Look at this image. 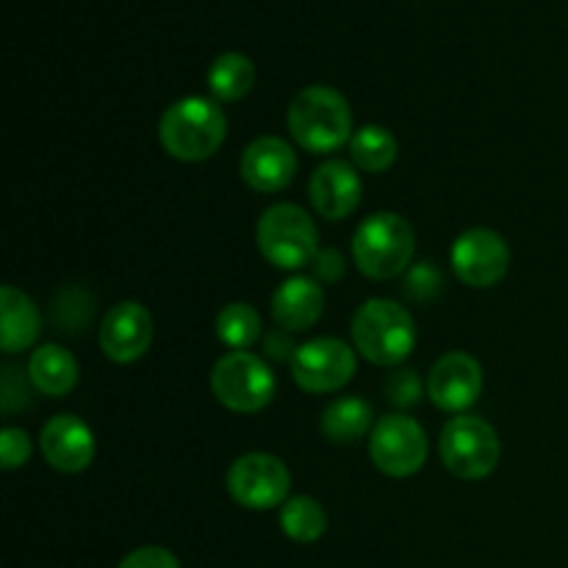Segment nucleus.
Instances as JSON below:
<instances>
[{
    "mask_svg": "<svg viewBox=\"0 0 568 568\" xmlns=\"http://www.w3.org/2000/svg\"><path fill=\"white\" fill-rule=\"evenodd\" d=\"M288 131L294 142L314 155L336 153L353 139V111L333 87H305L288 105Z\"/></svg>",
    "mask_w": 568,
    "mask_h": 568,
    "instance_id": "nucleus-1",
    "label": "nucleus"
},
{
    "mask_svg": "<svg viewBox=\"0 0 568 568\" xmlns=\"http://www.w3.org/2000/svg\"><path fill=\"white\" fill-rule=\"evenodd\" d=\"M227 136V116L216 100L183 98L161 114L159 139L178 161H205L222 148Z\"/></svg>",
    "mask_w": 568,
    "mask_h": 568,
    "instance_id": "nucleus-2",
    "label": "nucleus"
},
{
    "mask_svg": "<svg viewBox=\"0 0 568 568\" xmlns=\"http://www.w3.org/2000/svg\"><path fill=\"white\" fill-rule=\"evenodd\" d=\"M355 349L375 366H399L416 347V322L394 300H366L353 316Z\"/></svg>",
    "mask_w": 568,
    "mask_h": 568,
    "instance_id": "nucleus-3",
    "label": "nucleus"
},
{
    "mask_svg": "<svg viewBox=\"0 0 568 568\" xmlns=\"http://www.w3.org/2000/svg\"><path fill=\"white\" fill-rule=\"evenodd\" d=\"M416 253V236L408 220L392 211L366 216L353 233L355 266L372 281H392L410 266Z\"/></svg>",
    "mask_w": 568,
    "mask_h": 568,
    "instance_id": "nucleus-4",
    "label": "nucleus"
},
{
    "mask_svg": "<svg viewBox=\"0 0 568 568\" xmlns=\"http://www.w3.org/2000/svg\"><path fill=\"white\" fill-rule=\"evenodd\" d=\"M255 242L272 266L286 272L311 266L320 255V231L308 211L294 203L270 205L255 227Z\"/></svg>",
    "mask_w": 568,
    "mask_h": 568,
    "instance_id": "nucleus-5",
    "label": "nucleus"
},
{
    "mask_svg": "<svg viewBox=\"0 0 568 568\" xmlns=\"http://www.w3.org/2000/svg\"><path fill=\"white\" fill-rule=\"evenodd\" d=\"M211 392L233 414H258L272 403L277 381L272 366L253 353H227L211 369Z\"/></svg>",
    "mask_w": 568,
    "mask_h": 568,
    "instance_id": "nucleus-6",
    "label": "nucleus"
},
{
    "mask_svg": "<svg viewBox=\"0 0 568 568\" xmlns=\"http://www.w3.org/2000/svg\"><path fill=\"white\" fill-rule=\"evenodd\" d=\"M444 466L460 480H483L499 464V436L480 416H455L438 438Z\"/></svg>",
    "mask_w": 568,
    "mask_h": 568,
    "instance_id": "nucleus-7",
    "label": "nucleus"
},
{
    "mask_svg": "<svg viewBox=\"0 0 568 568\" xmlns=\"http://www.w3.org/2000/svg\"><path fill=\"white\" fill-rule=\"evenodd\" d=\"M227 494L247 510L281 508L292 491V471L270 453H247L227 469Z\"/></svg>",
    "mask_w": 568,
    "mask_h": 568,
    "instance_id": "nucleus-8",
    "label": "nucleus"
},
{
    "mask_svg": "<svg viewBox=\"0 0 568 568\" xmlns=\"http://www.w3.org/2000/svg\"><path fill=\"white\" fill-rule=\"evenodd\" d=\"M369 458L386 477H410L425 466L427 436L416 419L388 414L369 433Z\"/></svg>",
    "mask_w": 568,
    "mask_h": 568,
    "instance_id": "nucleus-9",
    "label": "nucleus"
},
{
    "mask_svg": "<svg viewBox=\"0 0 568 568\" xmlns=\"http://www.w3.org/2000/svg\"><path fill=\"white\" fill-rule=\"evenodd\" d=\"M358 361L347 342L333 336L311 338L300 344L292 358V377L303 392L333 394L353 381Z\"/></svg>",
    "mask_w": 568,
    "mask_h": 568,
    "instance_id": "nucleus-10",
    "label": "nucleus"
},
{
    "mask_svg": "<svg viewBox=\"0 0 568 568\" xmlns=\"http://www.w3.org/2000/svg\"><path fill=\"white\" fill-rule=\"evenodd\" d=\"M453 270L471 288H491L510 270V247L491 227H469L453 244Z\"/></svg>",
    "mask_w": 568,
    "mask_h": 568,
    "instance_id": "nucleus-11",
    "label": "nucleus"
},
{
    "mask_svg": "<svg viewBox=\"0 0 568 568\" xmlns=\"http://www.w3.org/2000/svg\"><path fill=\"white\" fill-rule=\"evenodd\" d=\"M483 394V366L475 355L455 353L442 355L427 375V397L433 405L449 414L471 408Z\"/></svg>",
    "mask_w": 568,
    "mask_h": 568,
    "instance_id": "nucleus-12",
    "label": "nucleus"
},
{
    "mask_svg": "<svg viewBox=\"0 0 568 568\" xmlns=\"http://www.w3.org/2000/svg\"><path fill=\"white\" fill-rule=\"evenodd\" d=\"M155 336V325L150 311L142 303L114 305L100 322V349L114 364H133L150 349Z\"/></svg>",
    "mask_w": 568,
    "mask_h": 568,
    "instance_id": "nucleus-13",
    "label": "nucleus"
},
{
    "mask_svg": "<svg viewBox=\"0 0 568 568\" xmlns=\"http://www.w3.org/2000/svg\"><path fill=\"white\" fill-rule=\"evenodd\" d=\"M300 170L297 153L281 136H258L247 144L239 161L244 183L261 194L283 192Z\"/></svg>",
    "mask_w": 568,
    "mask_h": 568,
    "instance_id": "nucleus-14",
    "label": "nucleus"
},
{
    "mask_svg": "<svg viewBox=\"0 0 568 568\" xmlns=\"http://www.w3.org/2000/svg\"><path fill=\"white\" fill-rule=\"evenodd\" d=\"M361 194H364V183H361L358 166H353L349 161H325L322 166H316L308 181L311 205L322 220H347L361 205Z\"/></svg>",
    "mask_w": 568,
    "mask_h": 568,
    "instance_id": "nucleus-15",
    "label": "nucleus"
},
{
    "mask_svg": "<svg viewBox=\"0 0 568 568\" xmlns=\"http://www.w3.org/2000/svg\"><path fill=\"white\" fill-rule=\"evenodd\" d=\"M39 447H42L44 460L55 471L78 475V471L89 469L94 460V433L78 416L59 414L42 427Z\"/></svg>",
    "mask_w": 568,
    "mask_h": 568,
    "instance_id": "nucleus-16",
    "label": "nucleus"
},
{
    "mask_svg": "<svg viewBox=\"0 0 568 568\" xmlns=\"http://www.w3.org/2000/svg\"><path fill=\"white\" fill-rule=\"evenodd\" d=\"M322 311H325V288L308 275L286 277L272 294V320L281 331H308L320 322Z\"/></svg>",
    "mask_w": 568,
    "mask_h": 568,
    "instance_id": "nucleus-17",
    "label": "nucleus"
},
{
    "mask_svg": "<svg viewBox=\"0 0 568 568\" xmlns=\"http://www.w3.org/2000/svg\"><path fill=\"white\" fill-rule=\"evenodd\" d=\"M0 316H3V327H0V347L6 355L22 353L31 347L42 331V316L33 300L17 286L0 288Z\"/></svg>",
    "mask_w": 568,
    "mask_h": 568,
    "instance_id": "nucleus-18",
    "label": "nucleus"
},
{
    "mask_svg": "<svg viewBox=\"0 0 568 568\" xmlns=\"http://www.w3.org/2000/svg\"><path fill=\"white\" fill-rule=\"evenodd\" d=\"M78 375V361L61 344H42L31 353L28 358V381L33 383L37 392H42L44 397H64L75 388Z\"/></svg>",
    "mask_w": 568,
    "mask_h": 568,
    "instance_id": "nucleus-19",
    "label": "nucleus"
},
{
    "mask_svg": "<svg viewBox=\"0 0 568 568\" xmlns=\"http://www.w3.org/2000/svg\"><path fill=\"white\" fill-rule=\"evenodd\" d=\"M375 410L361 397H342L322 414V433L333 444H355L375 430Z\"/></svg>",
    "mask_w": 568,
    "mask_h": 568,
    "instance_id": "nucleus-20",
    "label": "nucleus"
},
{
    "mask_svg": "<svg viewBox=\"0 0 568 568\" xmlns=\"http://www.w3.org/2000/svg\"><path fill=\"white\" fill-rule=\"evenodd\" d=\"M255 83V67L244 53H222L216 55L209 70V89L216 103H236L247 98Z\"/></svg>",
    "mask_w": 568,
    "mask_h": 568,
    "instance_id": "nucleus-21",
    "label": "nucleus"
},
{
    "mask_svg": "<svg viewBox=\"0 0 568 568\" xmlns=\"http://www.w3.org/2000/svg\"><path fill=\"white\" fill-rule=\"evenodd\" d=\"M399 142L388 128L364 125L349 139V159L364 172H386L397 161Z\"/></svg>",
    "mask_w": 568,
    "mask_h": 568,
    "instance_id": "nucleus-22",
    "label": "nucleus"
},
{
    "mask_svg": "<svg viewBox=\"0 0 568 568\" xmlns=\"http://www.w3.org/2000/svg\"><path fill=\"white\" fill-rule=\"evenodd\" d=\"M281 530L283 536L297 544L320 541L327 530V514L320 499L288 497L281 505Z\"/></svg>",
    "mask_w": 568,
    "mask_h": 568,
    "instance_id": "nucleus-23",
    "label": "nucleus"
},
{
    "mask_svg": "<svg viewBox=\"0 0 568 568\" xmlns=\"http://www.w3.org/2000/svg\"><path fill=\"white\" fill-rule=\"evenodd\" d=\"M261 316L250 303H231L216 314V338L231 347V353H244L261 338Z\"/></svg>",
    "mask_w": 568,
    "mask_h": 568,
    "instance_id": "nucleus-24",
    "label": "nucleus"
},
{
    "mask_svg": "<svg viewBox=\"0 0 568 568\" xmlns=\"http://www.w3.org/2000/svg\"><path fill=\"white\" fill-rule=\"evenodd\" d=\"M386 397L394 408H414L422 399V381L414 369L394 372L386 381Z\"/></svg>",
    "mask_w": 568,
    "mask_h": 568,
    "instance_id": "nucleus-25",
    "label": "nucleus"
},
{
    "mask_svg": "<svg viewBox=\"0 0 568 568\" xmlns=\"http://www.w3.org/2000/svg\"><path fill=\"white\" fill-rule=\"evenodd\" d=\"M31 458V438L20 427H3L0 433V460H3L6 471H14L28 464Z\"/></svg>",
    "mask_w": 568,
    "mask_h": 568,
    "instance_id": "nucleus-26",
    "label": "nucleus"
},
{
    "mask_svg": "<svg viewBox=\"0 0 568 568\" xmlns=\"http://www.w3.org/2000/svg\"><path fill=\"white\" fill-rule=\"evenodd\" d=\"M438 288H442V277H438L436 266H433L430 261L416 266L408 275V283H405V292L414 300H433L438 294Z\"/></svg>",
    "mask_w": 568,
    "mask_h": 568,
    "instance_id": "nucleus-27",
    "label": "nucleus"
},
{
    "mask_svg": "<svg viewBox=\"0 0 568 568\" xmlns=\"http://www.w3.org/2000/svg\"><path fill=\"white\" fill-rule=\"evenodd\" d=\"M116 568H181V564L164 547H139Z\"/></svg>",
    "mask_w": 568,
    "mask_h": 568,
    "instance_id": "nucleus-28",
    "label": "nucleus"
},
{
    "mask_svg": "<svg viewBox=\"0 0 568 568\" xmlns=\"http://www.w3.org/2000/svg\"><path fill=\"white\" fill-rule=\"evenodd\" d=\"M344 255L338 250H320V255L311 264V272H314V281L320 283H336L344 277Z\"/></svg>",
    "mask_w": 568,
    "mask_h": 568,
    "instance_id": "nucleus-29",
    "label": "nucleus"
},
{
    "mask_svg": "<svg viewBox=\"0 0 568 568\" xmlns=\"http://www.w3.org/2000/svg\"><path fill=\"white\" fill-rule=\"evenodd\" d=\"M264 353H266V358H272V361H288V364H292L294 353H297V344H294L292 333L281 331V327H277V331L266 333V338H264Z\"/></svg>",
    "mask_w": 568,
    "mask_h": 568,
    "instance_id": "nucleus-30",
    "label": "nucleus"
}]
</instances>
